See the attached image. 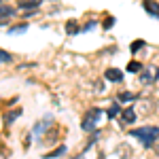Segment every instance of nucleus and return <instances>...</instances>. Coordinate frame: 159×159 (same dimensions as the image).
I'll list each match as a JSON object with an SVG mask.
<instances>
[{"label":"nucleus","mask_w":159,"mask_h":159,"mask_svg":"<svg viewBox=\"0 0 159 159\" xmlns=\"http://www.w3.org/2000/svg\"><path fill=\"white\" fill-rule=\"evenodd\" d=\"M142 70V64L140 61H129L127 64V72H140Z\"/></svg>","instance_id":"6e6552de"},{"label":"nucleus","mask_w":159,"mask_h":159,"mask_svg":"<svg viewBox=\"0 0 159 159\" xmlns=\"http://www.w3.org/2000/svg\"><path fill=\"white\" fill-rule=\"evenodd\" d=\"M142 7H144V11H148L153 17H157V19H159V4H157V0H142Z\"/></svg>","instance_id":"20e7f679"},{"label":"nucleus","mask_w":159,"mask_h":159,"mask_svg":"<svg viewBox=\"0 0 159 159\" xmlns=\"http://www.w3.org/2000/svg\"><path fill=\"white\" fill-rule=\"evenodd\" d=\"M119 100H134V96H132V93H121Z\"/></svg>","instance_id":"2eb2a0df"},{"label":"nucleus","mask_w":159,"mask_h":159,"mask_svg":"<svg viewBox=\"0 0 159 159\" xmlns=\"http://www.w3.org/2000/svg\"><path fill=\"white\" fill-rule=\"evenodd\" d=\"M140 47H144V43L142 40H136L134 45H132V53H136V49H140Z\"/></svg>","instance_id":"f8f14e48"},{"label":"nucleus","mask_w":159,"mask_h":159,"mask_svg":"<svg viewBox=\"0 0 159 159\" xmlns=\"http://www.w3.org/2000/svg\"><path fill=\"white\" fill-rule=\"evenodd\" d=\"M121 121L125 123V125H129V123H134V121H136V112H134L132 108L123 110V112H121Z\"/></svg>","instance_id":"39448f33"},{"label":"nucleus","mask_w":159,"mask_h":159,"mask_svg":"<svg viewBox=\"0 0 159 159\" xmlns=\"http://www.w3.org/2000/svg\"><path fill=\"white\" fill-rule=\"evenodd\" d=\"M0 60H2V61H9L11 57H9V53H4V51L0 49Z\"/></svg>","instance_id":"4468645a"},{"label":"nucleus","mask_w":159,"mask_h":159,"mask_svg":"<svg viewBox=\"0 0 159 159\" xmlns=\"http://www.w3.org/2000/svg\"><path fill=\"white\" fill-rule=\"evenodd\" d=\"M115 115H119V106H117V104L110 106V110H108V117H115Z\"/></svg>","instance_id":"ddd939ff"},{"label":"nucleus","mask_w":159,"mask_h":159,"mask_svg":"<svg viewBox=\"0 0 159 159\" xmlns=\"http://www.w3.org/2000/svg\"><path fill=\"white\" fill-rule=\"evenodd\" d=\"M38 4H40V0H21V2H19V7H38Z\"/></svg>","instance_id":"1a4fd4ad"},{"label":"nucleus","mask_w":159,"mask_h":159,"mask_svg":"<svg viewBox=\"0 0 159 159\" xmlns=\"http://www.w3.org/2000/svg\"><path fill=\"white\" fill-rule=\"evenodd\" d=\"M68 34H76V21H68Z\"/></svg>","instance_id":"9b49d317"},{"label":"nucleus","mask_w":159,"mask_h":159,"mask_svg":"<svg viewBox=\"0 0 159 159\" xmlns=\"http://www.w3.org/2000/svg\"><path fill=\"white\" fill-rule=\"evenodd\" d=\"M2 2H4V0H0V4H2Z\"/></svg>","instance_id":"f3484780"},{"label":"nucleus","mask_w":159,"mask_h":159,"mask_svg":"<svg viewBox=\"0 0 159 159\" xmlns=\"http://www.w3.org/2000/svg\"><path fill=\"white\" fill-rule=\"evenodd\" d=\"M132 136H136L144 147H153L155 140H159V127H155V125H144V127L132 129Z\"/></svg>","instance_id":"f257e3e1"},{"label":"nucleus","mask_w":159,"mask_h":159,"mask_svg":"<svg viewBox=\"0 0 159 159\" xmlns=\"http://www.w3.org/2000/svg\"><path fill=\"white\" fill-rule=\"evenodd\" d=\"M138 76H140L142 85H153L159 79V68L157 66H142V70L138 72Z\"/></svg>","instance_id":"7ed1b4c3"},{"label":"nucleus","mask_w":159,"mask_h":159,"mask_svg":"<svg viewBox=\"0 0 159 159\" xmlns=\"http://www.w3.org/2000/svg\"><path fill=\"white\" fill-rule=\"evenodd\" d=\"M24 30H25V25H17V28H13L11 32H24Z\"/></svg>","instance_id":"dca6fc26"},{"label":"nucleus","mask_w":159,"mask_h":159,"mask_svg":"<svg viewBox=\"0 0 159 159\" xmlns=\"http://www.w3.org/2000/svg\"><path fill=\"white\" fill-rule=\"evenodd\" d=\"M100 117H102V110H100V108L87 110L85 117H83V121H81V127H83L85 132H91V129H96V127H98Z\"/></svg>","instance_id":"f03ea898"},{"label":"nucleus","mask_w":159,"mask_h":159,"mask_svg":"<svg viewBox=\"0 0 159 159\" xmlns=\"http://www.w3.org/2000/svg\"><path fill=\"white\" fill-rule=\"evenodd\" d=\"M15 15V9L9 7V4H0V17L2 19H7V17H13Z\"/></svg>","instance_id":"0eeeda50"},{"label":"nucleus","mask_w":159,"mask_h":159,"mask_svg":"<svg viewBox=\"0 0 159 159\" xmlns=\"http://www.w3.org/2000/svg\"><path fill=\"white\" fill-rule=\"evenodd\" d=\"M106 79H108V81H117V83H119V81L123 79V72H121V70H117V68H108V70H106Z\"/></svg>","instance_id":"423d86ee"},{"label":"nucleus","mask_w":159,"mask_h":159,"mask_svg":"<svg viewBox=\"0 0 159 159\" xmlns=\"http://www.w3.org/2000/svg\"><path fill=\"white\" fill-rule=\"evenodd\" d=\"M61 153H66V147H60V148H55L53 153H47L45 157H57V155H61Z\"/></svg>","instance_id":"9d476101"}]
</instances>
